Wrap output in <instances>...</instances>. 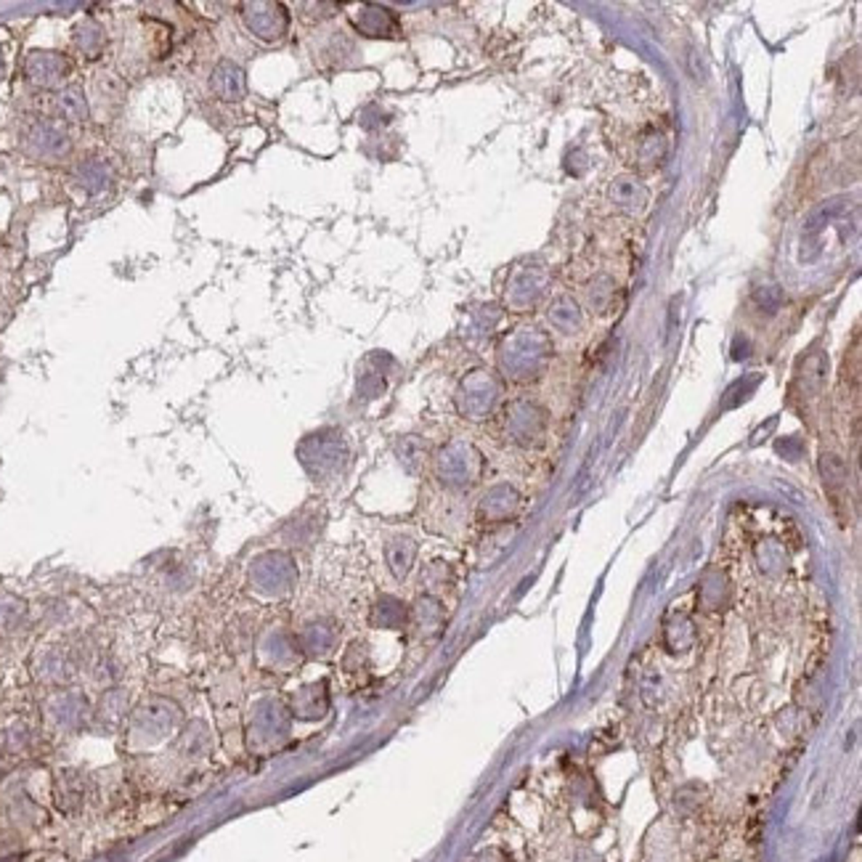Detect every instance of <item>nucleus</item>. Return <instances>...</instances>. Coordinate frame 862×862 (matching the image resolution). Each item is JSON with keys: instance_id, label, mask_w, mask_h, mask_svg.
Returning a JSON list of instances; mask_svg holds the SVG:
<instances>
[{"instance_id": "obj_9", "label": "nucleus", "mask_w": 862, "mask_h": 862, "mask_svg": "<svg viewBox=\"0 0 862 862\" xmlns=\"http://www.w3.org/2000/svg\"><path fill=\"white\" fill-rule=\"evenodd\" d=\"M3 72H5V64H3V53H0V77H3Z\"/></svg>"}, {"instance_id": "obj_4", "label": "nucleus", "mask_w": 862, "mask_h": 862, "mask_svg": "<svg viewBox=\"0 0 862 862\" xmlns=\"http://www.w3.org/2000/svg\"><path fill=\"white\" fill-rule=\"evenodd\" d=\"M210 88L223 101H242L247 96V72L237 61H221L210 74Z\"/></svg>"}, {"instance_id": "obj_5", "label": "nucleus", "mask_w": 862, "mask_h": 862, "mask_svg": "<svg viewBox=\"0 0 862 862\" xmlns=\"http://www.w3.org/2000/svg\"><path fill=\"white\" fill-rule=\"evenodd\" d=\"M356 27L369 37H390L396 32V19L380 5H364L356 16Z\"/></svg>"}, {"instance_id": "obj_2", "label": "nucleus", "mask_w": 862, "mask_h": 862, "mask_svg": "<svg viewBox=\"0 0 862 862\" xmlns=\"http://www.w3.org/2000/svg\"><path fill=\"white\" fill-rule=\"evenodd\" d=\"M69 59L56 51H32L24 61V74L37 88H56L69 77Z\"/></svg>"}, {"instance_id": "obj_3", "label": "nucleus", "mask_w": 862, "mask_h": 862, "mask_svg": "<svg viewBox=\"0 0 862 862\" xmlns=\"http://www.w3.org/2000/svg\"><path fill=\"white\" fill-rule=\"evenodd\" d=\"M72 141L69 133L61 122L53 120H43L37 125H32V130L27 133V149L29 154L40 157V160H59L69 152Z\"/></svg>"}, {"instance_id": "obj_7", "label": "nucleus", "mask_w": 862, "mask_h": 862, "mask_svg": "<svg viewBox=\"0 0 862 862\" xmlns=\"http://www.w3.org/2000/svg\"><path fill=\"white\" fill-rule=\"evenodd\" d=\"M104 43H106V35L104 29L96 24V21H82L77 29H74V45L85 53V56H98L104 51Z\"/></svg>"}, {"instance_id": "obj_1", "label": "nucleus", "mask_w": 862, "mask_h": 862, "mask_svg": "<svg viewBox=\"0 0 862 862\" xmlns=\"http://www.w3.org/2000/svg\"><path fill=\"white\" fill-rule=\"evenodd\" d=\"M242 16H245L247 29L258 40L274 43L287 32L289 13L285 11V5H279V3H247L242 8Z\"/></svg>"}, {"instance_id": "obj_8", "label": "nucleus", "mask_w": 862, "mask_h": 862, "mask_svg": "<svg viewBox=\"0 0 862 862\" xmlns=\"http://www.w3.org/2000/svg\"><path fill=\"white\" fill-rule=\"evenodd\" d=\"M59 112L69 122H82L88 117V101H85L82 90L74 88V85L72 88H64L59 93Z\"/></svg>"}, {"instance_id": "obj_6", "label": "nucleus", "mask_w": 862, "mask_h": 862, "mask_svg": "<svg viewBox=\"0 0 862 862\" xmlns=\"http://www.w3.org/2000/svg\"><path fill=\"white\" fill-rule=\"evenodd\" d=\"M74 176H77V184L90 194H98V192L109 189V184H112V168L101 160H85Z\"/></svg>"}]
</instances>
